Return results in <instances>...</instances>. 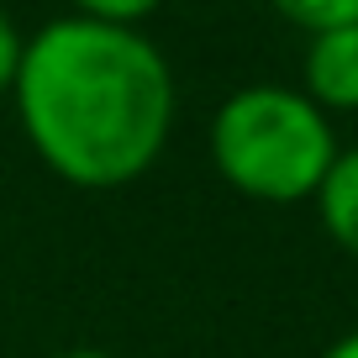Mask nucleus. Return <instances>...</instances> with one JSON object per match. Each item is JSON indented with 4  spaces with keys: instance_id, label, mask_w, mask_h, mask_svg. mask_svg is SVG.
<instances>
[{
    "instance_id": "20e7f679",
    "label": "nucleus",
    "mask_w": 358,
    "mask_h": 358,
    "mask_svg": "<svg viewBox=\"0 0 358 358\" xmlns=\"http://www.w3.org/2000/svg\"><path fill=\"white\" fill-rule=\"evenodd\" d=\"M311 206H316L322 232L332 237V248L358 258V148H337V158L327 164Z\"/></svg>"
},
{
    "instance_id": "6e6552de",
    "label": "nucleus",
    "mask_w": 358,
    "mask_h": 358,
    "mask_svg": "<svg viewBox=\"0 0 358 358\" xmlns=\"http://www.w3.org/2000/svg\"><path fill=\"white\" fill-rule=\"evenodd\" d=\"M322 358H358V327H353V332H343L337 343H327Z\"/></svg>"
},
{
    "instance_id": "f03ea898",
    "label": "nucleus",
    "mask_w": 358,
    "mask_h": 358,
    "mask_svg": "<svg viewBox=\"0 0 358 358\" xmlns=\"http://www.w3.org/2000/svg\"><path fill=\"white\" fill-rule=\"evenodd\" d=\"M211 169L227 190L258 206H301L316 195L327 164L337 158L332 116L306 101L301 85H243L211 116Z\"/></svg>"
},
{
    "instance_id": "39448f33",
    "label": "nucleus",
    "mask_w": 358,
    "mask_h": 358,
    "mask_svg": "<svg viewBox=\"0 0 358 358\" xmlns=\"http://www.w3.org/2000/svg\"><path fill=\"white\" fill-rule=\"evenodd\" d=\"M274 16H285L290 27H301L306 37L327 32V27H348L358 22V0H264Z\"/></svg>"
},
{
    "instance_id": "1a4fd4ad",
    "label": "nucleus",
    "mask_w": 358,
    "mask_h": 358,
    "mask_svg": "<svg viewBox=\"0 0 358 358\" xmlns=\"http://www.w3.org/2000/svg\"><path fill=\"white\" fill-rule=\"evenodd\" d=\"M53 358H111L106 348H64V353H53Z\"/></svg>"
},
{
    "instance_id": "0eeeda50",
    "label": "nucleus",
    "mask_w": 358,
    "mask_h": 358,
    "mask_svg": "<svg viewBox=\"0 0 358 358\" xmlns=\"http://www.w3.org/2000/svg\"><path fill=\"white\" fill-rule=\"evenodd\" d=\"M22 43H27V32L11 22V11L0 6V101L11 95V85H16V64H22Z\"/></svg>"
},
{
    "instance_id": "f257e3e1",
    "label": "nucleus",
    "mask_w": 358,
    "mask_h": 358,
    "mask_svg": "<svg viewBox=\"0 0 358 358\" xmlns=\"http://www.w3.org/2000/svg\"><path fill=\"white\" fill-rule=\"evenodd\" d=\"M6 101L53 179L74 190H127L174 137L179 85L143 27L53 16L27 32Z\"/></svg>"
},
{
    "instance_id": "423d86ee",
    "label": "nucleus",
    "mask_w": 358,
    "mask_h": 358,
    "mask_svg": "<svg viewBox=\"0 0 358 358\" xmlns=\"http://www.w3.org/2000/svg\"><path fill=\"white\" fill-rule=\"evenodd\" d=\"M153 11H164V0H69V16H90V22L111 27H143Z\"/></svg>"
},
{
    "instance_id": "7ed1b4c3",
    "label": "nucleus",
    "mask_w": 358,
    "mask_h": 358,
    "mask_svg": "<svg viewBox=\"0 0 358 358\" xmlns=\"http://www.w3.org/2000/svg\"><path fill=\"white\" fill-rule=\"evenodd\" d=\"M301 95L316 101L327 116H353L358 111V22L327 27V32L306 37Z\"/></svg>"
}]
</instances>
